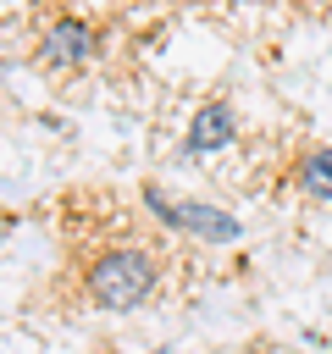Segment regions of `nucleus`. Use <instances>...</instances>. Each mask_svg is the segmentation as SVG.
I'll return each mask as SVG.
<instances>
[{
  "label": "nucleus",
  "mask_w": 332,
  "mask_h": 354,
  "mask_svg": "<svg viewBox=\"0 0 332 354\" xmlns=\"http://www.w3.org/2000/svg\"><path fill=\"white\" fill-rule=\"evenodd\" d=\"M232 138H238V111H232L227 100H205V105L194 111V122H188L183 155H210V149H221V144H232Z\"/></svg>",
  "instance_id": "20e7f679"
},
{
  "label": "nucleus",
  "mask_w": 332,
  "mask_h": 354,
  "mask_svg": "<svg viewBox=\"0 0 332 354\" xmlns=\"http://www.w3.org/2000/svg\"><path fill=\"white\" fill-rule=\"evenodd\" d=\"M293 188H299L304 199L332 205V144H315V149L299 155V166H293Z\"/></svg>",
  "instance_id": "39448f33"
},
{
  "label": "nucleus",
  "mask_w": 332,
  "mask_h": 354,
  "mask_svg": "<svg viewBox=\"0 0 332 354\" xmlns=\"http://www.w3.org/2000/svg\"><path fill=\"white\" fill-rule=\"evenodd\" d=\"M39 55H44L55 72H72V66H83V61L94 55V28H89L83 17H61V22H50Z\"/></svg>",
  "instance_id": "7ed1b4c3"
},
{
  "label": "nucleus",
  "mask_w": 332,
  "mask_h": 354,
  "mask_svg": "<svg viewBox=\"0 0 332 354\" xmlns=\"http://www.w3.org/2000/svg\"><path fill=\"white\" fill-rule=\"evenodd\" d=\"M144 205L166 221V227H188V232H199V238H210V243H238L243 238V221H232L227 210H216V205H199V199H172L166 188H144Z\"/></svg>",
  "instance_id": "f03ea898"
},
{
  "label": "nucleus",
  "mask_w": 332,
  "mask_h": 354,
  "mask_svg": "<svg viewBox=\"0 0 332 354\" xmlns=\"http://www.w3.org/2000/svg\"><path fill=\"white\" fill-rule=\"evenodd\" d=\"M155 282H160V266L144 249H105L89 266V299L100 310H133L155 293Z\"/></svg>",
  "instance_id": "f257e3e1"
}]
</instances>
